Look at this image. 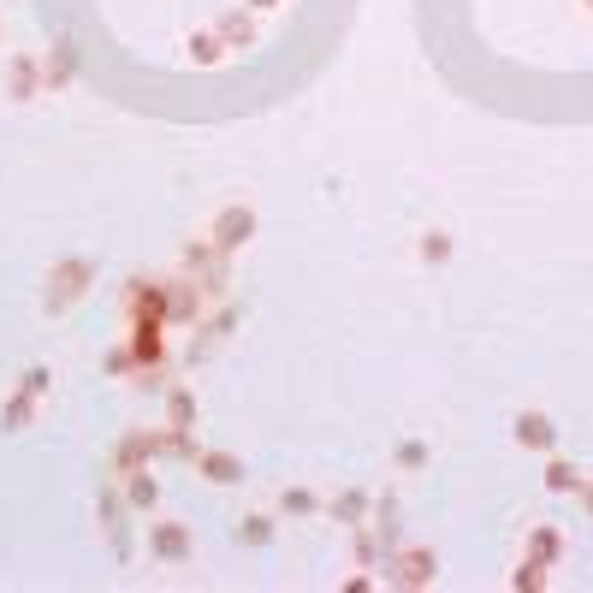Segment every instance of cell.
<instances>
[{"label":"cell","instance_id":"obj_1","mask_svg":"<svg viewBox=\"0 0 593 593\" xmlns=\"http://www.w3.org/2000/svg\"><path fill=\"white\" fill-rule=\"evenodd\" d=\"M42 309L48 315H66V309L72 303H83V296H90V285H96V261L90 255H66V261H54V268H48V279H42Z\"/></svg>","mask_w":593,"mask_h":593},{"label":"cell","instance_id":"obj_2","mask_svg":"<svg viewBox=\"0 0 593 593\" xmlns=\"http://www.w3.org/2000/svg\"><path fill=\"white\" fill-rule=\"evenodd\" d=\"M119 315H125V326H137V321H161L167 326L172 285H167V279H149V273H131L125 279V296H119Z\"/></svg>","mask_w":593,"mask_h":593},{"label":"cell","instance_id":"obj_3","mask_svg":"<svg viewBox=\"0 0 593 593\" xmlns=\"http://www.w3.org/2000/svg\"><path fill=\"white\" fill-rule=\"evenodd\" d=\"M184 279H197L202 296H225V291H232V255L214 250L208 238L184 243Z\"/></svg>","mask_w":593,"mask_h":593},{"label":"cell","instance_id":"obj_4","mask_svg":"<svg viewBox=\"0 0 593 593\" xmlns=\"http://www.w3.org/2000/svg\"><path fill=\"white\" fill-rule=\"evenodd\" d=\"M380 570H386L392 587H433L440 582V557H433L428 546H392L386 557H380Z\"/></svg>","mask_w":593,"mask_h":593},{"label":"cell","instance_id":"obj_5","mask_svg":"<svg viewBox=\"0 0 593 593\" xmlns=\"http://www.w3.org/2000/svg\"><path fill=\"white\" fill-rule=\"evenodd\" d=\"M154 458H161V428H131L125 440L113 445L108 475H113V481H125V475H137V469H154Z\"/></svg>","mask_w":593,"mask_h":593},{"label":"cell","instance_id":"obj_6","mask_svg":"<svg viewBox=\"0 0 593 593\" xmlns=\"http://www.w3.org/2000/svg\"><path fill=\"white\" fill-rule=\"evenodd\" d=\"M255 225H261V220H255L250 202H225L220 214L208 220V243H214V250H225V255H238L243 243L255 238Z\"/></svg>","mask_w":593,"mask_h":593},{"label":"cell","instance_id":"obj_7","mask_svg":"<svg viewBox=\"0 0 593 593\" xmlns=\"http://www.w3.org/2000/svg\"><path fill=\"white\" fill-rule=\"evenodd\" d=\"M125 344L137 351V374H167V369H172L167 326H161V321H137V326H125Z\"/></svg>","mask_w":593,"mask_h":593},{"label":"cell","instance_id":"obj_8","mask_svg":"<svg viewBox=\"0 0 593 593\" xmlns=\"http://www.w3.org/2000/svg\"><path fill=\"white\" fill-rule=\"evenodd\" d=\"M511 440H516L522 451L552 458V451H557V422H552L546 410H516V415H511Z\"/></svg>","mask_w":593,"mask_h":593},{"label":"cell","instance_id":"obj_9","mask_svg":"<svg viewBox=\"0 0 593 593\" xmlns=\"http://www.w3.org/2000/svg\"><path fill=\"white\" fill-rule=\"evenodd\" d=\"M243 321V309L238 303H225L220 315H208V321H197V339H190V351H184V362H202V356H214L225 339H232V326Z\"/></svg>","mask_w":593,"mask_h":593},{"label":"cell","instance_id":"obj_10","mask_svg":"<svg viewBox=\"0 0 593 593\" xmlns=\"http://www.w3.org/2000/svg\"><path fill=\"white\" fill-rule=\"evenodd\" d=\"M72 78H78V42L60 37V42L42 54V90H48V96H66V90H72Z\"/></svg>","mask_w":593,"mask_h":593},{"label":"cell","instance_id":"obj_11","mask_svg":"<svg viewBox=\"0 0 593 593\" xmlns=\"http://www.w3.org/2000/svg\"><path fill=\"white\" fill-rule=\"evenodd\" d=\"M190 546H197V540H190L184 522H167V516H161V522H149V552L161 557V564H184Z\"/></svg>","mask_w":593,"mask_h":593},{"label":"cell","instance_id":"obj_12","mask_svg":"<svg viewBox=\"0 0 593 593\" xmlns=\"http://www.w3.org/2000/svg\"><path fill=\"white\" fill-rule=\"evenodd\" d=\"M197 475H202V481H214V486H238L243 475H250V469H243V463L232 458V451L202 445V451H197Z\"/></svg>","mask_w":593,"mask_h":593},{"label":"cell","instance_id":"obj_13","mask_svg":"<svg viewBox=\"0 0 593 593\" xmlns=\"http://www.w3.org/2000/svg\"><path fill=\"white\" fill-rule=\"evenodd\" d=\"M7 96H12V101H37V96H48V90H42V60L12 54V66H7Z\"/></svg>","mask_w":593,"mask_h":593},{"label":"cell","instance_id":"obj_14","mask_svg":"<svg viewBox=\"0 0 593 593\" xmlns=\"http://www.w3.org/2000/svg\"><path fill=\"white\" fill-rule=\"evenodd\" d=\"M167 285H172V315H167V326H197L202 321V285H197V279H167Z\"/></svg>","mask_w":593,"mask_h":593},{"label":"cell","instance_id":"obj_15","mask_svg":"<svg viewBox=\"0 0 593 593\" xmlns=\"http://www.w3.org/2000/svg\"><path fill=\"white\" fill-rule=\"evenodd\" d=\"M37 404H42V398L30 392V386H19L7 404H0V433H24L30 422H37Z\"/></svg>","mask_w":593,"mask_h":593},{"label":"cell","instance_id":"obj_16","mask_svg":"<svg viewBox=\"0 0 593 593\" xmlns=\"http://www.w3.org/2000/svg\"><path fill=\"white\" fill-rule=\"evenodd\" d=\"M369 511H374V499L362 493V486H344V493L326 504V516L333 522H344V529H356V522H369Z\"/></svg>","mask_w":593,"mask_h":593},{"label":"cell","instance_id":"obj_17","mask_svg":"<svg viewBox=\"0 0 593 593\" xmlns=\"http://www.w3.org/2000/svg\"><path fill=\"white\" fill-rule=\"evenodd\" d=\"M167 428H190V433H197V392H190L184 380H172V386H167Z\"/></svg>","mask_w":593,"mask_h":593},{"label":"cell","instance_id":"obj_18","mask_svg":"<svg viewBox=\"0 0 593 593\" xmlns=\"http://www.w3.org/2000/svg\"><path fill=\"white\" fill-rule=\"evenodd\" d=\"M119 486H125L131 511H154V504H161V481H154V469H137V475H125Z\"/></svg>","mask_w":593,"mask_h":593},{"label":"cell","instance_id":"obj_19","mask_svg":"<svg viewBox=\"0 0 593 593\" xmlns=\"http://www.w3.org/2000/svg\"><path fill=\"white\" fill-rule=\"evenodd\" d=\"M184 48H190V60H197V66H220L225 54H232V48L220 42V30H190Z\"/></svg>","mask_w":593,"mask_h":593},{"label":"cell","instance_id":"obj_20","mask_svg":"<svg viewBox=\"0 0 593 593\" xmlns=\"http://www.w3.org/2000/svg\"><path fill=\"white\" fill-rule=\"evenodd\" d=\"M214 30H220V42L232 48V54H238V48H255V19H250V12H225Z\"/></svg>","mask_w":593,"mask_h":593},{"label":"cell","instance_id":"obj_21","mask_svg":"<svg viewBox=\"0 0 593 593\" xmlns=\"http://www.w3.org/2000/svg\"><path fill=\"white\" fill-rule=\"evenodd\" d=\"M529 557H540V564H557V557H564V534H557L552 522H534V529H529Z\"/></svg>","mask_w":593,"mask_h":593},{"label":"cell","instance_id":"obj_22","mask_svg":"<svg viewBox=\"0 0 593 593\" xmlns=\"http://www.w3.org/2000/svg\"><path fill=\"white\" fill-rule=\"evenodd\" d=\"M511 587H516V593H546V587H552V564H540V557H522L516 575H511Z\"/></svg>","mask_w":593,"mask_h":593},{"label":"cell","instance_id":"obj_23","mask_svg":"<svg viewBox=\"0 0 593 593\" xmlns=\"http://www.w3.org/2000/svg\"><path fill=\"white\" fill-rule=\"evenodd\" d=\"M351 546H356V570H374L380 557H386V546H380V534L369 529V522H356V529H351Z\"/></svg>","mask_w":593,"mask_h":593},{"label":"cell","instance_id":"obj_24","mask_svg":"<svg viewBox=\"0 0 593 593\" xmlns=\"http://www.w3.org/2000/svg\"><path fill=\"white\" fill-rule=\"evenodd\" d=\"M575 486H582V469L564 463V458L552 451V458H546V493H575Z\"/></svg>","mask_w":593,"mask_h":593},{"label":"cell","instance_id":"obj_25","mask_svg":"<svg viewBox=\"0 0 593 593\" xmlns=\"http://www.w3.org/2000/svg\"><path fill=\"white\" fill-rule=\"evenodd\" d=\"M315 511H321V499L309 486H285L279 493V516H315Z\"/></svg>","mask_w":593,"mask_h":593},{"label":"cell","instance_id":"obj_26","mask_svg":"<svg viewBox=\"0 0 593 593\" xmlns=\"http://www.w3.org/2000/svg\"><path fill=\"white\" fill-rule=\"evenodd\" d=\"M101 374L108 380H137V351L131 344H113V351L101 356Z\"/></svg>","mask_w":593,"mask_h":593},{"label":"cell","instance_id":"obj_27","mask_svg":"<svg viewBox=\"0 0 593 593\" xmlns=\"http://www.w3.org/2000/svg\"><path fill=\"white\" fill-rule=\"evenodd\" d=\"M238 540H243V546H268V540H273V516H238Z\"/></svg>","mask_w":593,"mask_h":593},{"label":"cell","instance_id":"obj_28","mask_svg":"<svg viewBox=\"0 0 593 593\" xmlns=\"http://www.w3.org/2000/svg\"><path fill=\"white\" fill-rule=\"evenodd\" d=\"M392 463L404 469V475H422V469H428V445L422 440H404V445L392 451Z\"/></svg>","mask_w":593,"mask_h":593},{"label":"cell","instance_id":"obj_29","mask_svg":"<svg viewBox=\"0 0 593 593\" xmlns=\"http://www.w3.org/2000/svg\"><path fill=\"white\" fill-rule=\"evenodd\" d=\"M415 250H422L428 268H440V261H451V238H445V232H422V243H415Z\"/></svg>","mask_w":593,"mask_h":593},{"label":"cell","instance_id":"obj_30","mask_svg":"<svg viewBox=\"0 0 593 593\" xmlns=\"http://www.w3.org/2000/svg\"><path fill=\"white\" fill-rule=\"evenodd\" d=\"M48 380H54V374H48V369H42V362H30V369L19 374V386H30V392H37V398H42V392H48Z\"/></svg>","mask_w":593,"mask_h":593},{"label":"cell","instance_id":"obj_31","mask_svg":"<svg viewBox=\"0 0 593 593\" xmlns=\"http://www.w3.org/2000/svg\"><path fill=\"white\" fill-rule=\"evenodd\" d=\"M339 587H344V593H369V587H374V575H344Z\"/></svg>","mask_w":593,"mask_h":593},{"label":"cell","instance_id":"obj_32","mask_svg":"<svg viewBox=\"0 0 593 593\" xmlns=\"http://www.w3.org/2000/svg\"><path fill=\"white\" fill-rule=\"evenodd\" d=\"M575 499H582V511L593 516V481H587V475H582V486H575Z\"/></svg>","mask_w":593,"mask_h":593},{"label":"cell","instance_id":"obj_33","mask_svg":"<svg viewBox=\"0 0 593 593\" xmlns=\"http://www.w3.org/2000/svg\"><path fill=\"white\" fill-rule=\"evenodd\" d=\"M250 7H279V0H250Z\"/></svg>","mask_w":593,"mask_h":593},{"label":"cell","instance_id":"obj_34","mask_svg":"<svg viewBox=\"0 0 593 593\" xmlns=\"http://www.w3.org/2000/svg\"><path fill=\"white\" fill-rule=\"evenodd\" d=\"M582 7H593V0H582Z\"/></svg>","mask_w":593,"mask_h":593}]
</instances>
